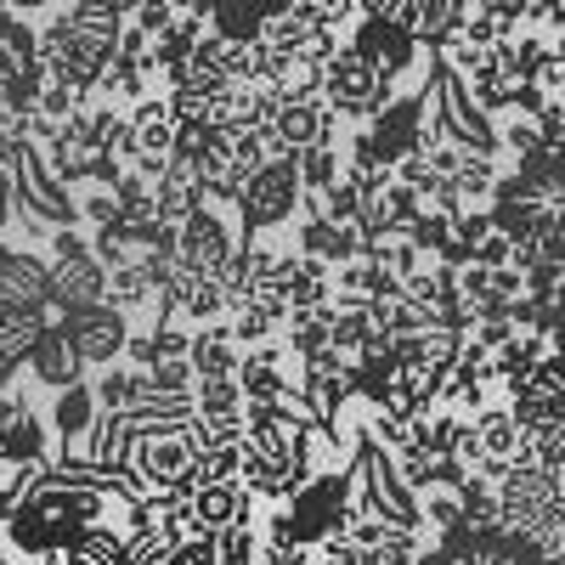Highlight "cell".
<instances>
[{
	"instance_id": "7",
	"label": "cell",
	"mask_w": 565,
	"mask_h": 565,
	"mask_svg": "<svg viewBox=\"0 0 565 565\" xmlns=\"http://www.w3.org/2000/svg\"><path fill=\"white\" fill-rule=\"evenodd\" d=\"M255 498L238 487V481H221V487H193V498H186V532H199V537H215L226 526H238V521H255Z\"/></svg>"
},
{
	"instance_id": "8",
	"label": "cell",
	"mask_w": 565,
	"mask_h": 565,
	"mask_svg": "<svg viewBox=\"0 0 565 565\" xmlns=\"http://www.w3.org/2000/svg\"><path fill=\"white\" fill-rule=\"evenodd\" d=\"M266 130H271V141H277V148L295 159V153L317 148V141H334L345 125H340L334 114H328V108L311 97V103H282V108L271 114V125H266Z\"/></svg>"
},
{
	"instance_id": "6",
	"label": "cell",
	"mask_w": 565,
	"mask_h": 565,
	"mask_svg": "<svg viewBox=\"0 0 565 565\" xmlns=\"http://www.w3.org/2000/svg\"><path fill=\"white\" fill-rule=\"evenodd\" d=\"M232 255H238V232H232V221L221 210L204 204L193 221L175 226V266L186 277H221Z\"/></svg>"
},
{
	"instance_id": "15",
	"label": "cell",
	"mask_w": 565,
	"mask_h": 565,
	"mask_svg": "<svg viewBox=\"0 0 565 565\" xmlns=\"http://www.w3.org/2000/svg\"><path fill=\"white\" fill-rule=\"evenodd\" d=\"M175 317L193 328H215V322H226V295H221V282L215 277H193L186 282V295H181V306H175Z\"/></svg>"
},
{
	"instance_id": "3",
	"label": "cell",
	"mask_w": 565,
	"mask_h": 565,
	"mask_svg": "<svg viewBox=\"0 0 565 565\" xmlns=\"http://www.w3.org/2000/svg\"><path fill=\"white\" fill-rule=\"evenodd\" d=\"M300 175H295V159H271L260 164L244 186L238 199H232V215H238V226L249 232V238H266V232H282L295 215H300Z\"/></svg>"
},
{
	"instance_id": "5",
	"label": "cell",
	"mask_w": 565,
	"mask_h": 565,
	"mask_svg": "<svg viewBox=\"0 0 565 565\" xmlns=\"http://www.w3.org/2000/svg\"><path fill=\"white\" fill-rule=\"evenodd\" d=\"M52 328H57V340L74 351V362H79L85 373L114 367V362L125 356V340H130V322H125L119 311H108V306L63 311V317H52Z\"/></svg>"
},
{
	"instance_id": "17",
	"label": "cell",
	"mask_w": 565,
	"mask_h": 565,
	"mask_svg": "<svg viewBox=\"0 0 565 565\" xmlns=\"http://www.w3.org/2000/svg\"><path fill=\"white\" fill-rule=\"evenodd\" d=\"M186 537V526H164V532H130L125 537V554H119V565H164L170 559V548Z\"/></svg>"
},
{
	"instance_id": "23",
	"label": "cell",
	"mask_w": 565,
	"mask_h": 565,
	"mask_svg": "<svg viewBox=\"0 0 565 565\" xmlns=\"http://www.w3.org/2000/svg\"><path fill=\"white\" fill-rule=\"evenodd\" d=\"M255 565H266V559H255Z\"/></svg>"
},
{
	"instance_id": "20",
	"label": "cell",
	"mask_w": 565,
	"mask_h": 565,
	"mask_svg": "<svg viewBox=\"0 0 565 565\" xmlns=\"http://www.w3.org/2000/svg\"><path fill=\"white\" fill-rule=\"evenodd\" d=\"M148 385L159 391V396H193V367H186V362H153L148 367Z\"/></svg>"
},
{
	"instance_id": "13",
	"label": "cell",
	"mask_w": 565,
	"mask_h": 565,
	"mask_svg": "<svg viewBox=\"0 0 565 565\" xmlns=\"http://www.w3.org/2000/svg\"><path fill=\"white\" fill-rule=\"evenodd\" d=\"M125 537H130V526L125 521H108V526H90L85 537H74L52 565H119V554H125Z\"/></svg>"
},
{
	"instance_id": "22",
	"label": "cell",
	"mask_w": 565,
	"mask_h": 565,
	"mask_svg": "<svg viewBox=\"0 0 565 565\" xmlns=\"http://www.w3.org/2000/svg\"><path fill=\"white\" fill-rule=\"evenodd\" d=\"M481 238H492V221H487V210H463V215L452 221V244L469 255V249H476Z\"/></svg>"
},
{
	"instance_id": "2",
	"label": "cell",
	"mask_w": 565,
	"mask_h": 565,
	"mask_svg": "<svg viewBox=\"0 0 565 565\" xmlns=\"http://www.w3.org/2000/svg\"><path fill=\"white\" fill-rule=\"evenodd\" d=\"M193 463H199V430L186 424H125L119 436V469L136 492H170V487H193Z\"/></svg>"
},
{
	"instance_id": "19",
	"label": "cell",
	"mask_w": 565,
	"mask_h": 565,
	"mask_svg": "<svg viewBox=\"0 0 565 565\" xmlns=\"http://www.w3.org/2000/svg\"><path fill=\"white\" fill-rule=\"evenodd\" d=\"M215 559H221V565H255V559H260L255 526H249V521H238V526L215 532Z\"/></svg>"
},
{
	"instance_id": "16",
	"label": "cell",
	"mask_w": 565,
	"mask_h": 565,
	"mask_svg": "<svg viewBox=\"0 0 565 565\" xmlns=\"http://www.w3.org/2000/svg\"><path fill=\"white\" fill-rule=\"evenodd\" d=\"M295 175H300V193L306 199L328 193V186L340 181V136L334 141H317V148H306V153H295Z\"/></svg>"
},
{
	"instance_id": "12",
	"label": "cell",
	"mask_w": 565,
	"mask_h": 565,
	"mask_svg": "<svg viewBox=\"0 0 565 565\" xmlns=\"http://www.w3.org/2000/svg\"><path fill=\"white\" fill-rule=\"evenodd\" d=\"M238 362H244V351L226 340L221 322H215V328H199L193 345H186V367H193L199 385H204V380H238Z\"/></svg>"
},
{
	"instance_id": "21",
	"label": "cell",
	"mask_w": 565,
	"mask_h": 565,
	"mask_svg": "<svg viewBox=\"0 0 565 565\" xmlns=\"http://www.w3.org/2000/svg\"><path fill=\"white\" fill-rule=\"evenodd\" d=\"M164 565H221V559H215V537L186 532V537L170 548V559H164Z\"/></svg>"
},
{
	"instance_id": "1",
	"label": "cell",
	"mask_w": 565,
	"mask_h": 565,
	"mask_svg": "<svg viewBox=\"0 0 565 565\" xmlns=\"http://www.w3.org/2000/svg\"><path fill=\"white\" fill-rule=\"evenodd\" d=\"M125 12L130 7H114V0H74V7L29 12L34 18V63H40L45 85H57L74 103H85L114 63Z\"/></svg>"
},
{
	"instance_id": "10",
	"label": "cell",
	"mask_w": 565,
	"mask_h": 565,
	"mask_svg": "<svg viewBox=\"0 0 565 565\" xmlns=\"http://www.w3.org/2000/svg\"><path fill=\"white\" fill-rule=\"evenodd\" d=\"M23 373H29V385H34V391H52V396H63L68 385L85 380V367H79L74 351L57 340V328H45V334H40V345L23 356Z\"/></svg>"
},
{
	"instance_id": "14",
	"label": "cell",
	"mask_w": 565,
	"mask_h": 565,
	"mask_svg": "<svg viewBox=\"0 0 565 565\" xmlns=\"http://www.w3.org/2000/svg\"><path fill=\"white\" fill-rule=\"evenodd\" d=\"M447 186H452V199H458L463 210H487L492 186H498V159H487V153H463V159L452 164Z\"/></svg>"
},
{
	"instance_id": "11",
	"label": "cell",
	"mask_w": 565,
	"mask_h": 565,
	"mask_svg": "<svg viewBox=\"0 0 565 565\" xmlns=\"http://www.w3.org/2000/svg\"><path fill=\"white\" fill-rule=\"evenodd\" d=\"M0 306L7 311H45V260L34 249H12L0 266Z\"/></svg>"
},
{
	"instance_id": "4",
	"label": "cell",
	"mask_w": 565,
	"mask_h": 565,
	"mask_svg": "<svg viewBox=\"0 0 565 565\" xmlns=\"http://www.w3.org/2000/svg\"><path fill=\"white\" fill-rule=\"evenodd\" d=\"M391 97H396V90H391L380 74H373L356 52H345V45H340V52L322 63L317 103H322L328 114H334L340 125H362V119H373V114H380Z\"/></svg>"
},
{
	"instance_id": "9",
	"label": "cell",
	"mask_w": 565,
	"mask_h": 565,
	"mask_svg": "<svg viewBox=\"0 0 565 565\" xmlns=\"http://www.w3.org/2000/svg\"><path fill=\"white\" fill-rule=\"evenodd\" d=\"M0 463H18V469H45L52 463V424H45V413L23 396L18 418L0 430Z\"/></svg>"
},
{
	"instance_id": "18",
	"label": "cell",
	"mask_w": 565,
	"mask_h": 565,
	"mask_svg": "<svg viewBox=\"0 0 565 565\" xmlns=\"http://www.w3.org/2000/svg\"><path fill=\"white\" fill-rule=\"evenodd\" d=\"M221 481H238V447H199L193 487H221Z\"/></svg>"
}]
</instances>
